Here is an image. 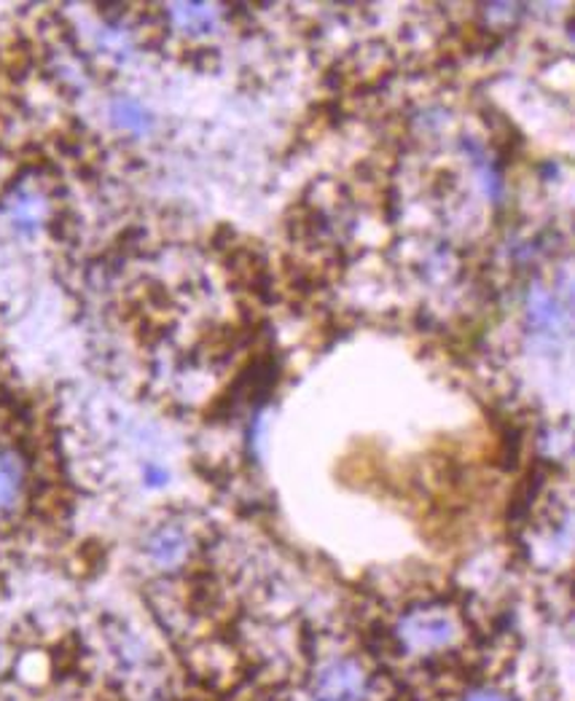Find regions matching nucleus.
Listing matches in <instances>:
<instances>
[{"instance_id": "f257e3e1", "label": "nucleus", "mask_w": 575, "mask_h": 701, "mask_svg": "<svg viewBox=\"0 0 575 701\" xmlns=\"http://www.w3.org/2000/svg\"><path fill=\"white\" fill-rule=\"evenodd\" d=\"M368 677L353 658H334L314 675V701H366Z\"/></svg>"}, {"instance_id": "f03ea898", "label": "nucleus", "mask_w": 575, "mask_h": 701, "mask_svg": "<svg viewBox=\"0 0 575 701\" xmlns=\"http://www.w3.org/2000/svg\"><path fill=\"white\" fill-rule=\"evenodd\" d=\"M457 624L452 615L439 613V610H422L411 613L398 626V639L414 653H433L455 643Z\"/></svg>"}, {"instance_id": "7ed1b4c3", "label": "nucleus", "mask_w": 575, "mask_h": 701, "mask_svg": "<svg viewBox=\"0 0 575 701\" xmlns=\"http://www.w3.org/2000/svg\"><path fill=\"white\" fill-rule=\"evenodd\" d=\"M24 483H27L24 459L14 449H9V446H0V513L20 505Z\"/></svg>"}, {"instance_id": "20e7f679", "label": "nucleus", "mask_w": 575, "mask_h": 701, "mask_svg": "<svg viewBox=\"0 0 575 701\" xmlns=\"http://www.w3.org/2000/svg\"><path fill=\"white\" fill-rule=\"evenodd\" d=\"M186 541L178 530H159L148 543V554L154 556L159 565H173L184 556Z\"/></svg>"}, {"instance_id": "39448f33", "label": "nucleus", "mask_w": 575, "mask_h": 701, "mask_svg": "<svg viewBox=\"0 0 575 701\" xmlns=\"http://www.w3.org/2000/svg\"><path fill=\"white\" fill-rule=\"evenodd\" d=\"M113 119H117V124L126 126V130L132 132H145L151 126V119L148 113L143 111V105H137V102L132 100H119L117 105L111 108Z\"/></svg>"}, {"instance_id": "423d86ee", "label": "nucleus", "mask_w": 575, "mask_h": 701, "mask_svg": "<svg viewBox=\"0 0 575 701\" xmlns=\"http://www.w3.org/2000/svg\"><path fill=\"white\" fill-rule=\"evenodd\" d=\"M463 701H508V699L504 697V693H498V691H489V688H479V691H471Z\"/></svg>"}]
</instances>
